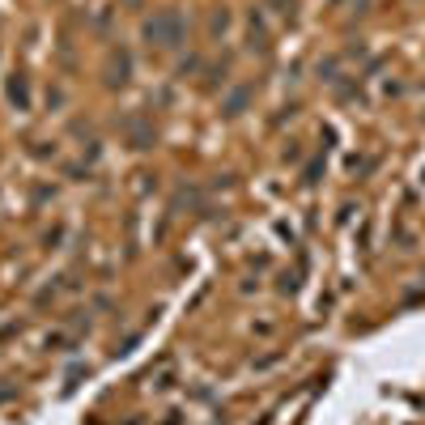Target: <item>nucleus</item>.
<instances>
[{
  "mask_svg": "<svg viewBox=\"0 0 425 425\" xmlns=\"http://www.w3.org/2000/svg\"><path fill=\"white\" fill-rule=\"evenodd\" d=\"M145 34H149V43H158V47H175V43L183 39V22H179L175 9H162V13H153V22L145 26Z\"/></svg>",
  "mask_w": 425,
  "mask_h": 425,
  "instance_id": "nucleus-1",
  "label": "nucleus"
},
{
  "mask_svg": "<svg viewBox=\"0 0 425 425\" xmlns=\"http://www.w3.org/2000/svg\"><path fill=\"white\" fill-rule=\"evenodd\" d=\"M243 102H247V89L230 94V102H226V111H230V115H239V111H243Z\"/></svg>",
  "mask_w": 425,
  "mask_h": 425,
  "instance_id": "nucleus-2",
  "label": "nucleus"
}]
</instances>
